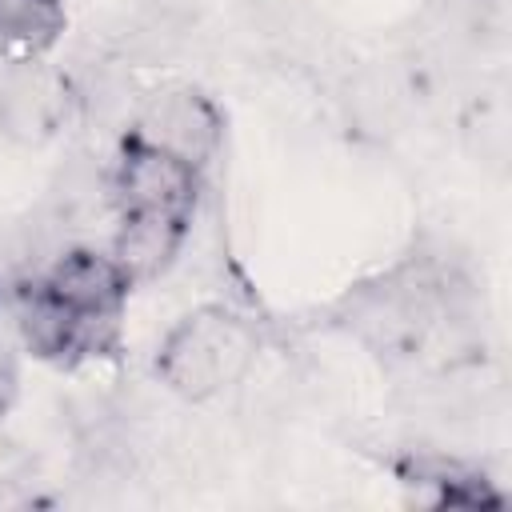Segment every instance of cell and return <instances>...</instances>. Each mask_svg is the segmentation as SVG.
<instances>
[{
  "mask_svg": "<svg viewBox=\"0 0 512 512\" xmlns=\"http://www.w3.org/2000/svg\"><path fill=\"white\" fill-rule=\"evenodd\" d=\"M132 280L112 252L68 248L16 288L24 344L52 364H80L120 344Z\"/></svg>",
  "mask_w": 512,
  "mask_h": 512,
  "instance_id": "obj_1",
  "label": "cell"
},
{
  "mask_svg": "<svg viewBox=\"0 0 512 512\" xmlns=\"http://www.w3.org/2000/svg\"><path fill=\"white\" fill-rule=\"evenodd\" d=\"M108 200L116 212L112 256L132 284L152 280L184 248L200 200V164L128 132L108 172Z\"/></svg>",
  "mask_w": 512,
  "mask_h": 512,
  "instance_id": "obj_2",
  "label": "cell"
},
{
  "mask_svg": "<svg viewBox=\"0 0 512 512\" xmlns=\"http://www.w3.org/2000/svg\"><path fill=\"white\" fill-rule=\"evenodd\" d=\"M340 324L384 360H424L464 328V284L432 256H408L340 304Z\"/></svg>",
  "mask_w": 512,
  "mask_h": 512,
  "instance_id": "obj_3",
  "label": "cell"
},
{
  "mask_svg": "<svg viewBox=\"0 0 512 512\" xmlns=\"http://www.w3.org/2000/svg\"><path fill=\"white\" fill-rule=\"evenodd\" d=\"M256 348L252 320L224 304H204L168 328L156 348V376L184 400H208L252 368Z\"/></svg>",
  "mask_w": 512,
  "mask_h": 512,
  "instance_id": "obj_4",
  "label": "cell"
},
{
  "mask_svg": "<svg viewBox=\"0 0 512 512\" xmlns=\"http://www.w3.org/2000/svg\"><path fill=\"white\" fill-rule=\"evenodd\" d=\"M72 100L68 76L44 56L16 60L0 80V132L16 144H44L68 124Z\"/></svg>",
  "mask_w": 512,
  "mask_h": 512,
  "instance_id": "obj_5",
  "label": "cell"
},
{
  "mask_svg": "<svg viewBox=\"0 0 512 512\" xmlns=\"http://www.w3.org/2000/svg\"><path fill=\"white\" fill-rule=\"evenodd\" d=\"M128 132H136L192 164H204L220 144V112L196 88H172V92L152 96Z\"/></svg>",
  "mask_w": 512,
  "mask_h": 512,
  "instance_id": "obj_6",
  "label": "cell"
},
{
  "mask_svg": "<svg viewBox=\"0 0 512 512\" xmlns=\"http://www.w3.org/2000/svg\"><path fill=\"white\" fill-rule=\"evenodd\" d=\"M64 32V0H0V60H36Z\"/></svg>",
  "mask_w": 512,
  "mask_h": 512,
  "instance_id": "obj_7",
  "label": "cell"
},
{
  "mask_svg": "<svg viewBox=\"0 0 512 512\" xmlns=\"http://www.w3.org/2000/svg\"><path fill=\"white\" fill-rule=\"evenodd\" d=\"M400 480L412 488H432L436 504H496V492L488 488L484 472L468 468L464 460L452 456H412L400 464Z\"/></svg>",
  "mask_w": 512,
  "mask_h": 512,
  "instance_id": "obj_8",
  "label": "cell"
},
{
  "mask_svg": "<svg viewBox=\"0 0 512 512\" xmlns=\"http://www.w3.org/2000/svg\"><path fill=\"white\" fill-rule=\"evenodd\" d=\"M12 396H16V368H12V360H8L4 348H0V416L8 412Z\"/></svg>",
  "mask_w": 512,
  "mask_h": 512,
  "instance_id": "obj_9",
  "label": "cell"
}]
</instances>
